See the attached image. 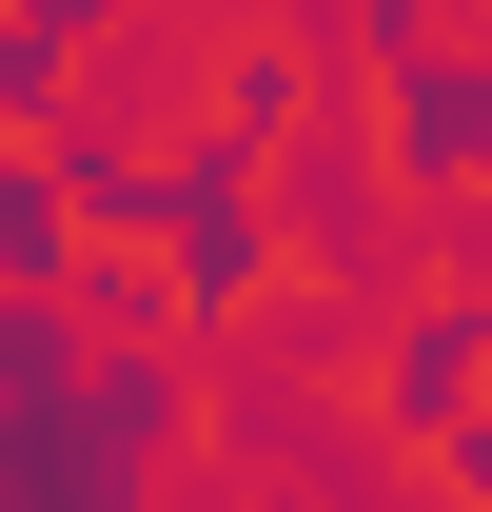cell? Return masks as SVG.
<instances>
[{
	"mask_svg": "<svg viewBox=\"0 0 492 512\" xmlns=\"http://www.w3.org/2000/svg\"><path fill=\"white\" fill-rule=\"evenodd\" d=\"M40 375H79V355H60V316H40V276H20V296H0V394H40Z\"/></svg>",
	"mask_w": 492,
	"mask_h": 512,
	"instance_id": "3",
	"label": "cell"
},
{
	"mask_svg": "<svg viewBox=\"0 0 492 512\" xmlns=\"http://www.w3.org/2000/svg\"><path fill=\"white\" fill-rule=\"evenodd\" d=\"M0 119H79V20H20L0 0Z\"/></svg>",
	"mask_w": 492,
	"mask_h": 512,
	"instance_id": "2",
	"label": "cell"
},
{
	"mask_svg": "<svg viewBox=\"0 0 492 512\" xmlns=\"http://www.w3.org/2000/svg\"><path fill=\"white\" fill-rule=\"evenodd\" d=\"M20 20H99V0H20Z\"/></svg>",
	"mask_w": 492,
	"mask_h": 512,
	"instance_id": "4",
	"label": "cell"
},
{
	"mask_svg": "<svg viewBox=\"0 0 492 512\" xmlns=\"http://www.w3.org/2000/svg\"><path fill=\"white\" fill-rule=\"evenodd\" d=\"M394 158L414 178H473L492 158V60H394Z\"/></svg>",
	"mask_w": 492,
	"mask_h": 512,
	"instance_id": "1",
	"label": "cell"
}]
</instances>
